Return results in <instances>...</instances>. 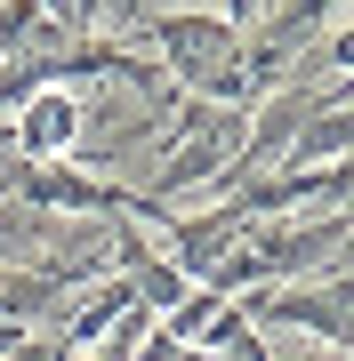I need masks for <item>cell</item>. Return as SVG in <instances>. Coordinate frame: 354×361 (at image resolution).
Masks as SVG:
<instances>
[{
  "mask_svg": "<svg viewBox=\"0 0 354 361\" xmlns=\"http://www.w3.org/2000/svg\"><path fill=\"white\" fill-rule=\"evenodd\" d=\"M129 32L153 49V65L170 73L177 97H194V104H225V113H249V104H258V89H249V56H242V32L225 25L218 8L129 16Z\"/></svg>",
  "mask_w": 354,
  "mask_h": 361,
  "instance_id": "cell-1",
  "label": "cell"
},
{
  "mask_svg": "<svg viewBox=\"0 0 354 361\" xmlns=\"http://www.w3.org/2000/svg\"><path fill=\"white\" fill-rule=\"evenodd\" d=\"M234 305L249 313V329H306L322 353H346V265L338 273H322V281H266V289H249L234 297Z\"/></svg>",
  "mask_w": 354,
  "mask_h": 361,
  "instance_id": "cell-2",
  "label": "cell"
},
{
  "mask_svg": "<svg viewBox=\"0 0 354 361\" xmlns=\"http://www.w3.org/2000/svg\"><path fill=\"white\" fill-rule=\"evenodd\" d=\"M8 153L16 161H73L81 153V89H33L8 113Z\"/></svg>",
  "mask_w": 354,
  "mask_h": 361,
  "instance_id": "cell-3",
  "label": "cell"
},
{
  "mask_svg": "<svg viewBox=\"0 0 354 361\" xmlns=\"http://www.w3.org/2000/svg\"><path fill=\"white\" fill-rule=\"evenodd\" d=\"M346 137H354V121H346V80H330L322 104L298 121V137H290V153L274 177H314V169H338L346 161Z\"/></svg>",
  "mask_w": 354,
  "mask_h": 361,
  "instance_id": "cell-4",
  "label": "cell"
},
{
  "mask_svg": "<svg viewBox=\"0 0 354 361\" xmlns=\"http://www.w3.org/2000/svg\"><path fill=\"white\" fill-rule=\"evenodd\" d=\"M314 361H346V353H322V345H314Z\"/></svg>",
  "mask_w": 354,
  "mask_h": 361,
  "instance_id": "cell-5",
  "label": "cell"
}]
</instances>
